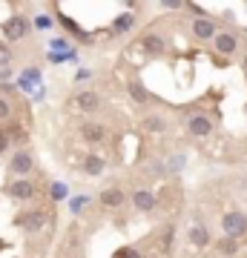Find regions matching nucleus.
<instances>
[{"label": "nucleus", "instance_id": "nucleus-1", "mask_svg": "<svg viewBox=\"0 0 247 258\" xmlns=\"http://www.w3.org/2000/svg\"><path fill=\"white\" fill-rule=\"evenodd\" d=\"M221 230H224L227 238H241L247 232V215L244 212H227L221 218Z\"/></svg>", "mask_w": 247, "mask_h": 258}, {"label": "nucleus", "instance_id": "nucleus-2", "mask_svg": "<svg viewBox=\"0 0 247 258\" xmlns=\"http://www.w3.org/2000/svg\"><path fill=\"white\" fill-rule=\"evenodd\" d=\"M26 29H29L26 18H18V15L3 23V32H6V37H9V40H20V37L26 35Z\"/></svg>", "mask_w": 247, "mask_h": 258}, {"label": "nucleus", "instance_id": "nucleus-3", "mask_svg": "<svg viewBox=\"0 0 247 258\" xmlns=\"http://www.w3.org/2000/svg\"><path fill=\"white\" fill-rule=\"evenodd\" d=\"M6 192H9L12 198L26 201V198H32V195H35V184H32V181H26V178H20V181H12V184L6 186Z\"/></svg>", "mask_w": 247, "mask_h": 258}, {"label": "nucleus", "instance_id": "nucleus-4", "mask_svg": "<svg viewBox=\"0 0 247 258\" xmlns=\"http://www.w3.org/2000/svg\"><path fill=\"white\" fill-rule=\"evenodd\" d=\"M187 129H190V135H195V138H204V135L213 132V120L204 118V115H192L190 123H187Z\"/></svg>", "mask_w": 247, "mask_h": 258}, {"label": "nucleus", "instance_id": "nucleus-5", "mask_svg": "<svg viewBox=\"0 0 247 258\" xmlns=\"http://www.w3.org/2000/svg\"><path fill=\"white\" fill-rule=\"evenodd\" d=\"M15 224L35 232V230H40V227L46 224V215H43V212H23V215H18V218H15Z\"/></svg>", "mask_w": 247, "mask_h": 258}, {"label": "nucleus", "instance_id": "nucleus-6", "mask_svg": "<svg viewBox=\"0 0 247 258\" xmlns=\"http://www.w3.org/2000/svg\"><path fill=\"white\" fill-rule=\"evenodd\" d=\"M9 169L15 172V175H26V172H32V155H29V152H18V155L9 161Z\"/></svg>", "mask_w": 247, "mask_h": 258}, {"label": "nucleus", "instance_id": "nucleus-7", "mask_svg": "<svg viewBox=\"0 0 247 258\" xmlns=\"http://www.w3.org/2000/svg\"><path fill=\"white\" fill-rule=\"evenodd\" d=\"M75 106H78L81 112H95L98 106H101V98H98L95 92H89V89H86V92H81L78 98H75Z\"/></svg>", "mask_w": 247, "mask_h": 258}, {"label": "nucleus", "instance_id": "nucleus-8", "mask_svg": "<svg viewBox=\"0 0 247 258\" xmlns=\"http://www.w3.org/2000/svg\"><path fill=\"white\" fill-rule=\"evenodd\" d=\"M192 32H195L199 40L216 37V26H213V20H207V18H195V20H192Z\"/></svg>", "mask_w": 247, "mask_h": 258}, {"label": "nucleus", "instance_id": "nucleus-9", "mask_svg": "<svg viewBox=\"0 0 247 258\" xmlns=\"http://www.w3.org/2000/svg\"><path fill=\"white\" fill-rule=\"evenodd\" d=\"M236 49H238V40L233 35H227V32L216 35V52H221V55H233Z\"/></svg>", "mask_w": 247, "mask_h": 258}, {"label": "nucleus", "instance_id": "nucleus-10", "mask_svg": "<svg viewBox=\"0 0 247 258\" xmlns=\"http://www.w3.org/2000/svg\"><path fill=\"white\" fill-rule=\"evenodd\" d=\"M132 204H135L141 212H150V210H153V207L158 204V198H156L153 192H144V189H138V192L132 195Z\"/></svg>", "mask_w": 247, "mask_h": 258}, {"label": "nucleus", "instance_id": "nucleus-11", "mask_svg": "<svg viewBox=\"0 0 247 258\" xmlns=\"http://www.w3.org/2000/svg\"><path fill=\"white\" fill-rule=\"evenodd\" d=\"M81 132H83V138L89 141V144H101V141L107 138V129H104L101 123H86Z\"/></svg>", "mask_w": 247, "mask_h": 258}, {"label": "nucleus", "instance_id": "nucleus-12", "mask_svg": "<svg viewBox=\"0 0 247 258\" xmlns=\"http://www.w3.org/2000/svg\"><path fill=\"white\" fill-rule=\"evenodd\" d=\"M20 89H23V92H32V86H35V83H40V72H37V69H26V72L20 75Z\"/></svg>", "mask_w": 247, "mask_h": 258}, {"label": "nucleus", "instance_id": "nucleus-13", "mask_svg": "<svg viewBox=\"0 0 247 258\" xmlns=\"http://www.w3.org/2000/svg\"><path fill=\"white\" fill-rule=\"evenodd\" d=\"M101 204L104 207H121V204H124V192H121V189H104Z\"/></svg>", "mask_w": 247, "mask_h": 258}, {"label": "nucleus", "instance_id": "nucleus-14", "mask_svg": "<svg viewBox=\"0 0 247 258\" xmlns=\"http://www.w3.org/2000/svg\"><path fill=\"white\" fill-rule=\"evenodd\" d=\"M190 241L195 244V247H207V244H210V232H207V227H192Z\"/></svg>", "mask_w": 247, "mask_h": 258}, {"label": "nucleus", "instance_id": "nucleus-15", "mask_svg": "<svg viewBox=\"0 0 247 258\" xmlns=\"http://www.w3.org/2000/svg\"><path fill=\"white\" fill-rule=\"evenodd\" d=\"M83 169H86L89 175H101L104 172V158L101 155H89L86 161H83Z\"/></svg>", "mask_w": 247, "mask_h": 258}, {"label": "nucleus", "instance_id": "nucleus-16", "mask_svg": "<svg viewBox=\"0 0 247 258\" xmlns=\"http://www.w3.org/2000/svg\"><path fill=\"white\" fill-rule=\"evenodd\" d=\"M216 247H219V252H221V255H236L238 244H236V238H227V235H224V238H221L219 244H216Z\"/></svg>", "mask_w": 247, "mask_h": 258}, {"label": "nucleus", "instance_id": "nucleus-17", "mask_svg": "<svg viewBox=\"0 0 247 258\" xmlns=\"http://www.w3.org/2000/svg\"><path fill=\"white\" fill-rule=\"evenodd\" d=\"M141 43H144L146 52H161V49H164V40H161V37H156V35H146Z\"/></svg>", "mask_w": 247, "mask_h": 258}, {"label": "nucleus", "instance_id": "nucleus-18", "mask_svg": "<svg viewBox=\"0 0 247 258\" xmlns=\"http://www.w3.org/2000/svg\"><path fill=\"white\" fill-rule=\"evenodd\" d=\"M129 26H132V15H118L112 23V32H127Z\"/></svg>", "mask_w": 247, "mask_h": 258}, {"label": "nucleus", "instance_id": "nucleus-19", "mask_svg": "<svg viewBox=\"0 0 247 258\" xmlns=\"http://www.w3.org/2000/svg\"><path fill=\"white\" fill-rule=\"evenodd\" d=\"M144 129H146V132H164L167 123H164V118H146L144 120Z\"/></svg>", "mask_w": 247, "mask_h": 258}, {"label": "nucleus", "instance_id": "nucleus-20", "mask_svg": "<svg viewBox=\"0 0 247 258\" xmlns=\"http://www.w3.org/2000/svg\"><path fill=\"white\" fill-rule=\"evenodd\" d=\"M49 49L55 55H64V52H69V40L66 37H55V40H49Z\"/></svg>", "mask_w": 247, "mask_h": 258}, {"label": "nucleus", "instance_id": "nucleus-21", "mask_svg": "<svg viewBox=\"0 0 247 258\" xmlns=\"http://www.w3.org/2000/svg\"><path fill=\"white\" fill-rule=\"evenodd\" d=\"M129 95H132L138 103H146V101H150V95L144 92V86H141V83H129Z\"/></svg>", "mask_w": 247, "mask_h": 258}, {"label": "nucleus", "instance_id": "nucleus-22", "mask_svg": "<svg viewBox=\"0 0 247 258\" xmlns=\"http://www.w3.org/2000/svg\"><path fill=\"white\" fill-rule=\"evenodd\" d=\"M86 204H89V195H75L72 201H69V210L78 215V212H83V207H86Z\"/></svg>", "mask_w": 247, "mask_h": 258}, {"label": "nucleus", "instance_id": "nucleus-23", "mask_svg": "<svg viewBox=\"0 0 247 258\" xmlns=\"http://www.w3.org/2000/svg\"><path fill=\"white\" fill-rule=\"evenodd\" d=\"M52 198H55V201H64L66 198V184H61V181L52 184Z\"/></svg>", "mask_w": 247, "mask_h": 258}, {"label": "nucleus", "instance_id": "nucleus-24", "mask_svg": "<svg viewBox=\"0 0 247 258\" xmlns=\"http://www.w3.org/2000/svg\"><path fill=\"white\" fill-rule=\"evenodd\" d=\"M35 26H37V29H49V26H52V18H49V15H37V18H35Z\"/></svg>", "mask_w": 247, "mask_h": 258}, {"label": "nucleus", "instance_id": "nucleus-25", "mask_svg": "<svg viewBox=\"0 0 247 258\" xmlns=\"http://www.w3.org/2000/svg\"><path fill=\"white\" fill-rule=\"evenodd\" d=\"M9 60H12L9 46H3V43H0V66H9Z\"/></svg>", "mask_w": 247, "mask_h": 258}, {"label": "nucleus", "instance_id": "nucleus-26", "mask_svg": "<svg viewBox=\"0 0 247 258\" xmlns=\"http://www.w3.org/2000/svg\"><path fill=\"white\" fill-rule=\"evenodd\" d=\"M61 23H64V26H66V29H72L75 35H83V32H81V26H78V23H75V20H72V18H61Z\"/></svg>", "mask_w": 247, "mask_h": 258}, {"label": "nucleus", "instance_id": "nucleus-27", "mask_svg": "<svg viewBox=\"0 0 247 258\" xmlns=\"http://www.w3.org/2000/svg\"><path fill=\"white\" fill-rule=\"evenodd\" d=\"M184 166V155H173V161H170V172H178Z\"/></svg>", "mask_w": 247, "mask_h": 258}, {"label": "nucleus", "instance_id": "nucleus-28", "mask_svg": "<svg viewBox=\"0 0 247 258\" xmlns=\"http://www.w3.org/2000/svg\"><path fill=\"white\" fill-rule=\"evenodd\" d=\"M115 258H138V252L132 247H124V249H118V252H115Z\"/></svg>", "mask_w": 247, "mask_h": 258}, {"label": "nucleus", "instance_id": "nucleus-29", "mask_svg": "<svg viewBox=\"0 0 247 258\" xmlns=\"http://www.w3.org/2000/svg\"><path fill=\"white\" fill-rule=\"evenodd\" d=\"M0 118H9V103L0 101Z\"/></svg>", "mask_w": 247, "mask_h": 258}, {"label": "nucleus", "instance_id": "nucleus-30", "mask_svg": "<svg viewBox=\"0 0 247 258\" xmlns=\"http://www.w3.org/2000/svg\"><path fill=\"white\" fill-rule=\"evenodd\" d=\"M6 147H9V135H6V132H0V152H3Z\"/></svg>", "mask_w": 247, "mask_h": 258}, {"label": "nucleus", "instance_id": "nucleus-31", "mask_svg": "<svg viewBox=\"0 0 247 258\" xmlns=\"http://www.w3.org/2000/svg\"><path fill=\"white\" fill-rule=\"evenodd\" d=\"M244 72H247V55H244Z\"/></svg>", "mask_w": 247, "mask_h": 258}]
</instances>
